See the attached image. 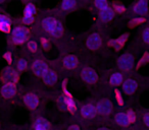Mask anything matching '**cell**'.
Wrapping results in <instances>:
<instances>
[{"mask_svg": "<svg viewBox=\"0 0 149 130\" xmlns=\"http://www.w3.org/2000/svg\"><path fill=\"white\" fill-rule=\"evenodd\" d=\"M28 38H29V32L23 25L15 28L11 32V40L17 45L24 44L26 41H28Z\"/></svg>", "mask_w": 149, "mask_h": 130, "instance_id": "cell-1", "label": "cell"}, {"mask_svg": "<svg viewBox=\"0 0 149 130\" xmlns=\"http://www.w3.org/2000/svg\"><path fill=\"white\" fill-rule=\"evenodd\" d=\"M135 65L134 56L130 53H125L118 58V66L123 71H130Z\"/></svg>", "mask_w": 149, "mask_h": 130, "instance_id": "cell-2", "label": "cell"}, {"mask_svg": "<svg viewBox=\"0 0 149 130\" xmlns=\"http://www.w3.org/2000/svg\"><path fill=\"white\" fill-rule=\"evenodd\" d=\"M32 71H33V73L36 76L43 78L44 75L49 71V67H48V64L44 60L36 59L32 63Z\"/></svg>", "mask_w": 149, "mask_h": 130, "instance_id": "cell-3", "label": "cell"}, {"mask_svg": "<svg viewBox=\"0 0 149 130\" xmlns=\"http://www.w3.org/2000/svg\"><path fill=\"white\" fill-rule=\"evenodd\" d=\"M86 46L91 51H97L102 46V39L101 36L98 33H93L88 37L86 41Z\"/></svg>", "mask_w": 149, "mask_h": 130, "instance_id": "cell-4", "label": "cell"}, {"mask_svg": "<svg viewBox=\"0 0 149 130\" xmlns=\"http://www.w3.org/2000/svg\"><path fill=\"white\" fill-rule=\"evenodd\" d=\"M98 114L102 116H108L112 111V104L108 99H102L96 104Z\"/></svg>", "mask_w": 149, "mask_h": 130, "instance_id": "cell-5", "label": "cell"}, {"mask_svg": "<svg viewBox=\"0 0 149 130\" xmlns=\"http://www.w3.org/2000/svg\"><path fill=\"white\" fill-rule=\"evenodd\" d=\"M81 77L83 79V81H85L86 83L89 85H94L96 81L98 80V74L94 69L92 68H84L81 72Z\"/></svg>", "mask_w": 149, "mask_h": 130, "instance_id": "cell-6", "label": "cell"}, {"mask_svg": "<svg viewBox=\"0 0 149 130\" xmlns=\"http://www.w3.org/2000/svg\"><path fill=\"white\" fill-rule=\"evenodd\" d=\"M24 103H25V105L27 106L29 109L35 110L36 108L39 106L40 101L37 95L32 94V93H28L24 96Z\"/></svg>", "mask_w": 149, "mask_h": 130, "instance_id": "cell-7", "label": "cell"}, {"mask_svg": "<svg viewBox=\"0 0 149 130\" xmlns=\"http://www.w3.org/2000/svg\"><path fill=\"white\" fill-rule=\"evenodd\" d=\"M2 79L4 81H6V83H15L17 81V79H19V74L13 68L6 67L2 72Z\"/></svg>", "mask_w": 149, "mask_h": 130, "instance_id": "cell-8", "label": "cell"}, {"mask_svg": "<svg viewBox=\"0 0 149 130\" xmlns=\"http://www.w3.org/2000/svg\"><path fill=\"white\" fill-rule=\"evenodd\" d=\"M97 113L98 112L97 109H96V106L93 105V104H85L81 108V115L84 118H87V119L94 118Z\"/></svg>", "mask_w": 149, "mask_h": 130, "instance_id": "cell-9", "label": "cell"}, {"mask_svg": "<svg viewBox=\"0 0 149 130\" xmlns=\"http://www.w3.org/2000/svg\"><path fill=\"white\" fill-rule=\"evenodd\" d=\"M15 93H17V85H15V83H5L2 85V87H1V95L5 99H10L11 97H13L15 95Z\"/></svg>", "mask_w": 149, "mask_h": 130, "instance_id": "cell-10", "label": "cell"}, {"mask_svg": "<svg viewBox=\"0 0 149 130\" xmlns=\"http://www.w3.org/2000/svg\"><path fill=\"white\" fill-rule=\"evenodd\" d=\"M58 23H59V21H58L57 19H53V17H46V19H44L42 25H43L44 30H45L47 33H49L50 35H52V33L55 31Z\"/></svg>", "mask_w": 149, "mask_h": 130, "instance_id": "cell-11", "label": "cell"}, {"mask_svg": "<svg viewBox=\"0 0 149 130\" xmlns=\"http://www.w3.org/2000/svg\"><path fill=\"white\" fill-rule=\"evenodd\" d=\"M133 12L138 15L146 14L148 11V2L147 1H138L132 7Z\"/></svg>", "mask_w": 149, "mask_h": 130, "instance_id": "cell-12", "label": "cell"}, {"mask_svg": "<svg viewBox=\"0 0 149 130\" xmlns=\"http://www.w3.org/2000/svg\"><path fill=\"white\" fill-rule=\"evenodd\" d=\"M62 64L66 69H74L79 64V60L74 55H68L63 58Z\"/></svg>", "mask_w": 149, "mask_h": 130, "instance_id": "cell-13", "label": "cell"}, {"mask_svg": "<svg viewBox=\"0 0 149 130\" xmlns=\"http://www.w3.org/2000/svg\"><path fill=\"white\" fill-rule=\"evenodd\" d=\"M137 87H138V85L134 79H127L123 83V91L127 95H133L136 91Z\"/></svg>", "mask_w": 149, "mask_h": 130, "instance_id": "cell-14", "label": "cell"}, {"mask_svg": "<svg viewBox=\"0 0 149 130\" xmlns=\"http://www.w3.org/2000/svg\"><path fill=\"white\" fill-rule=\"evenodd\" d=\"M34 130H50V124L44 118H37L34 122Z\"/></svg>", "mask_w": 149, "mask_h": 130, "instance_id": "cell-15", "label": "cell"}, {"mask_svg": "<svg viewBox=\"0 0 149 130\" xmlns=\"http://www.w3.org/2000/svg\"><path fill=\"white\" fill-rule=\"evenodd\" d=\"M57 78H58L57 73H56L54 70L49 69V71H48V72L44 75L43 81H44V83H45V85H53L54 83L57 81Z\"/></svg>", "mask_w": 149, "mask_h": 130, "instance_id": "cell-16", "label": "cell"}, {"mask_svg": "<svg viewBox=\"0 0 149 130\" xmlns=\"http://www.w3.org/2000/svg\"><path fill=\"white\" fill-rule=\"evenodd\" d=\"M99 14H100V19L103 21H110L114 17V10L108 6L107 8L103 9V10H100Z\"/></svg>", "mask_w": 149, "mask_h": 130, "instance_id": "cell-17", "label": "cell"}, {"mask_svg": "<svg viewBox=\"0 0 149 130\" xmlns=\"http://www.w3.org/2000/svg\"><path fill=\"white\" fill-rule=\"evenodd\" d=\"M116 123L120 126H128L129 124L131 123L130 119L128 117V114L127 113H123V112H120L116 115Z\"/></svg>", "mask_w": 149, "mask_h": 130, "instance_id": "cell-18", "label": "cell"}, {"mask_svg": "<svg viewBox=\"0 0 149 130\" xmlns=\"http://www.w3.org/2000/svg\"><path fill=\"white\" fill-rule=\"evenodd\" d=\"M110 85H120V83H124V77H123V74L120 72H116L110 76L109 78Z\"/></svg>", "mask_w": 149, "mask_h": 130, "instance_id": "cell-19", "label": "cell"}, {"mask_svg": "<svg viewBox=\"0 0 149 130\" xmlns=\"http://www.w3.org/2000/svg\"><path fill=\"white\" fill-rule=\"evenodd\" d=\"M76 6H77V2L74 1V0H64V1H62L60 3V7L62 8V10L65 11L72 10Z\"/></svg>", "mask_w": 149, "mask_h": 130, "instance_id": "cell-20", "label": "cell"}, {"mask_svg": "<svg viewBox=\"0 0 149 130\" xmlns=\"http://www.w3.org/2000/svg\"><path fill=\"white\" fill-rule=\"evenodd\" d=\"M64 102H65L66 108H68L70 112L76 111V104H74V99H72V97L70 96V94L65 95V97H64Z\"/></svg>", "mask_w": 149, "mask_h": 130, "instance_id": "cell-21", "label": "cell"}, {"mask_svg": "<svg viewBox=\"0 0 149 130\" xmlns=\"http://www.w3.org/2000/svg\"><path fill=\"white\" fill-rule=\"evenodd\" d=\"M35 12H36V8H35V5H34V4H32V3H28V4L25 6V11H24V14L32 15V17H34Z\"/></svg>", "mask_w": 149, "mask_h": 130, "instance_id": "cell-22", "label": "cell"}, {"mask_svg": "<svg viewBox=\"0 0 149 130\" xmlns=\"http://www.w3.org/2000/svg\"><path fill=\"white\" fill-rule=\"evenodd\" d=\"M128 37H129L128 34H125L124 36L120 37L118 40H116V42H114V45L113 46H116V50H120V47H122V46L125 44V42H126V40L128 39Z\"/></svg>", "mask_w": 149, "mask_h": 130, "instance_id": "cell-23", "label": "cell"}, {"mask_svg": "<svg viewBox=\"0 0 149 130\" xmlns=\"http://www.w3.org/2000/svg\"><path fill=\"white\" fill-rule=\"evenodd\" d=\"M28 67V62L26 59H19L17 61V68L19 71H24L26 70Z\"/></svg>", "mask_w": 149, "mask_h": 130, "instance_id": "cell-24", "label": "cell"}, {"mask_svg": "<svg viewBox=\"0 0 149 130\" xmlns=\"http://www.w3.org/2000/svg\"><path fill=\"white\" fill-rule=\"evenodd\" d=\"M94 4H95V6L97 7L99 10H103V9L108 7V3L106 2V1H104V0H97V1H95Z\"/></svg>", "mask_w": 149, "mask_h": 130, "instance_id": "cell-25", "label": "cell"}, {"mask_svg": "<svg viewBox=\"0 0 149 130\" xmlns=\"http://www.w3.org/2000/svg\"><path fill=\"white\" fill-rule=\"evenodd\" d=\"M0 25H11V21L7 15L5 14H1L0 15Z\"/></svg>", "mask_w": 149, "mask_h": 130, "instance_id": "cell-26", "label": "cell"}, {"mask_svg": "<svg viewBox=\"0 0 149 130\" xmlns=\"http://www.w3.org/2000/svg\"><path fill=\"white\" fill-rule=\"evenodd\" d=\"M147 62H149V53H145L144 54V56L142 57V59L138 62V65H137V67L142 66L143 64H146Z\"/></svg>", "mask_w": 149, "mask_h": 130, "instance_id": "cell-27", "label": "cell"}, {"mask_svg": "<svg viewBox=\"0 0 149 130\" xmlns=\"http://www.w3.org/2000/svg\"><path fill=\"white\" fill-rule=\"evenodd\" d=\"M34 21V17H32V15H26L24 14L23 17V23H25V25H31L32 23Z\"/></svg>", "mask_w": 149, "mask_h": 130, "instance_id": "cell-28", "label": "cell"}, {"mask_svg": "<svg viewBox=\"0 0 149 130\" xmlns=\"http://www.w3.org/2000/svg\"><path fill=\"white\" fill-rule=\"evenodd\" d=\"M142 38H143V41H144L145 43L149 44V28H147V29H145L144 31H143Z\"/></svg>", "mask_w": 149, "mask_h": 130, "instance_id": "cell-29", "label": "cell"}, {"mask_svg": "<svg viewBox=\"0 0 149 130\" xmlns=\"http://www.w3.org/2000/svg\"><path fill=\"white\" fill-rule=\"evenodd\" d=\"M28 48H29L30 51L36 52V51H37V49H38V46H37V44H36L35 42L30 41L29 43H28Z\"/></svg>", "mask_w": 149, "mask_h": 130, "instance_id": "cell-30", "label": "cell"}, {"mask_svg": "<svg viewBox=\"0 0 149 130\" xmlns=\"http://www.w3.org/2000/svg\"><path fill=\"white\" fill-rule=\"evenodd\" d=\"M113 8H114V10L118 11V12H123V11L126 10V8H125L124 5L118 4V3H114V4H113Z\"/></svg>", "mask_w": 149, "mask_h": 130, "instance_id": "cell-31", "label": "cell"}, {"mask_svg": "<svg viewBox=\"0 0 149 130\" xmlns=\"http://www.w3.org/2000/svg\"><path fill=\"white\" fill-rule=\"evenodd\" d=\"M0 30L1 32L4 34H7L10 32V25H0Z\"/></svg>", "mask_w": 149, "mask_h": 130, "instance_id": "cell-32", "label": "cell"}, {"mask_svg": "<svg viewBox=\"0 0 149 130\" xmlns=\"http://www.w3.org/2000/svg\"><path fill=\"white\" fill-rule=\"evenodd\" d=\"M3 57H4V59H5V61L7 62L8 64H10L11 63V54L10 53H5L4 55H3Z\"/></svg>", "mask_w": 149, "mask_h": 130, "instance_id": "cell-33", "label": "cell"}, {"mask_svg": "<svg viewBox=\"0 0 149 130\" xmlns=\"http://www.w3.org/2000/svg\"><path fill=\"white\" fill-rule=\"evenodd\" d=\"M143 121H144L145 125H146L147 127H149V112L144 115V117H143Z\"/></svg>", "mask_w": 149, "mask_h": 130, "instance_id": "cell-34", "label": "cell"}, {"mask_svg": "<svg viewBox=\"0 0 149 130\" xmlns=\"http://www.w3.org/2000/svg\"><path fill=\"white\" fill-rule=\"evenodd\" d=\"M128 117H129V119H130V122H133L135 120V115H134V112L133 111H129L128 113Z\"/></svg>", "mask_w": 149, "mask_h": 130, "instance_id": "cell-35", "label": "cell"}, {"mask_svg": "<svg viewBox=\"0 0 149 130\" xmlns=\"http://www.w3.org/2000/svg\"><path fill=\"white\" fill-rule=\"evenodd\" d=\"M68 130H80V128L78 127L77 125H72V126H70V127H68Z\"/></svg>", "mask_w": 149, "mask_h": 130, "instance_id": "cell-36", "label": "cell"}, {"mask_svg": "<svg viewBox=\"0 0 149 130\" xmlns=\"http://www.w3.org/2000/svg\"><path fill=\"white\" fill-rule=\"evenodd\" d=\"M98 130H109L108 128H106V127H101V128H99Z\"/></svg>", "mask_w": 149, "mask_h": 130, "instance_id": "cell-37", "label": "cell"}]
</instances>
